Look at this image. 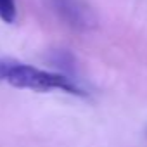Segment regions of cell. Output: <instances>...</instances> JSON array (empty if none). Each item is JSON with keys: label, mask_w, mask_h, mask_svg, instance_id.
Listing matches in <instances>:
<instances>
[{"label": "cell", "mask_w": 147, "mask_h": 147, "mask_svg": "<svg viewBox=\"0 0 147 147\" xmlns=\"http://www.w3.org/2000/svg\"><path fill=\"white\" fill-rule=\"evenodd\" d=\"M4 82H7L9 85L16 88H24V90H33V92L61 90L71 95H80V97L85 95V92L76 83H73L67 76L59 75V73H52V71H45L30 64L16 62V61L9 62Z\"/></svg>", "instance_id": "1"}, {"label": "cell", "mask_w": 147, "mask_h": 147, "mask_svg": "<svg viewBox=\"0 0 147 147\" xmlns=\"http://www.w3.org/2000/svg\"><path fill=\"white\" fill-rule=\"evenodd\" d=\"M55 9L61 14V18L73 28L87 30L94 24L92 12L80 0H55Z\"/></svg>", "instance_id": "2"}, {"label": "cell", "mask_w": 147, "mask_h": 147, "mask_svg": "<svg viewBox=\"0 0 147 147\" xmlns=\"http://www.w3.org/2000/svg\"><path fill=\"white\" fill-rule=\"evenodd\" d=\"M16 18H18L16 0H0V19L11 24L16 21Z\"/></svg>", "instance_id": "3"}, {"label": "cell", "mask_w": 147, "mask_h": 147, "mask_svg": "<svg viewBox=\"0 0 147 147\" xmlns=\"http://www.w3.org/2000/svg\"><path fill=\"white\" fill-rule=\"evenodd\" d=\"M9 62H11V59H0V82H4V78H5Z\"/></svg>", "instance_id": "4"}]
</instances>
